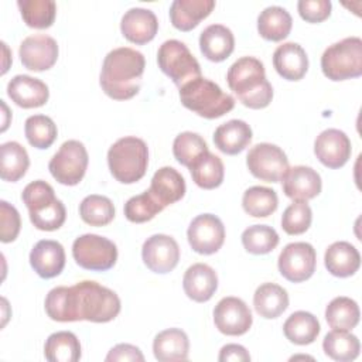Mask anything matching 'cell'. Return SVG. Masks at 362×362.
<instances>
[{"mask_svg": "<svg viewBox=\"0 0 362 362\" xmlns=\"http://www.w3.org/2000/svg\"><path fill=\"white\" fill-rule=\"evenodd\" d=\"M31 223L40 230H57L66 218V211L61 199L55 197L54 188L42 180L33 181L25 185L21 192Z\"/></svg>", "mask_w": 362, "mask_h": 362, "instance_id": "obj_4", "label": "cell"}, {"mask_svg": "<svg viewBox=\"0 0 362 362\" xmlns=\"http://www.w3.org/2000/svg\"><path fill=\"white\" fill-rule=\"evenodd\" d=\"M47 315L58 322H109L120 313L119 296L92 280L71 287L58 286L48 291L44 301Z\"/></svg>", "mask_w": 362, "mask_h": 362, "instance_id": "obj_1", "label": "cell"}, {"mask_svg": "<svg viewBox=\"0 0 362 362\" xmlns=\"http://www.w3.org/2000/svg\"><path fill=\"white\" fill-rule=\"evenodd\" d=\"M273 66L287 81H300L308 69V57L297 42H284L273 52Z\"/></svg>", "mask_w": 362, "mask_h": 362, "instance_id": "obj_23", "label": "cell"}, {"mask_svg": "<svg viewBox=\"0 0 362 362\" xmlns=\"http://www.w3.org/2000/svg\"><path fill=\"white\" fill-rule=\"evenodd\" d=\"M322 349L327 356L338 362H349L358 358L361 342L356 335L345 329H332L324 337Z\"/></svg>", "mask_w": 362, "mask_h": 362, "instance_id": "obj_35", "label": "cell"}, {"mask_svg": "<svg viewBox=\"0 0 362 362\" xmlns=\"http://www.w3.org/2000/svg\"><path fill=\"white\" fill-rule=\"evenodd\" d=\"M21 228L18 211L7 201H0V240L8 243L16 240Z\"/></svg>", "mask_w": 362, "mask_h": 362, "instance_id": "obj_46", "label": "cell"}, {"mask_svg": "<svg viewBox=\"0 0 362 362\" xmlns=\"http://www.w3.org/2000/svg\"><path fill=\"white\" fill-rule=\"evenodd\" d=\"M218 359L221 362H249L250 355L245 346L239 344H228L221 348Z\"/></svg>", "mask_w": 362, "mask_h": 362, "instance_id": "obj_49", "label": "cell"}, {"mask_svg": "<svg viewBox=\"0 0 362 362\" xmlns=\"http://www.w3.org/2000/svg\"><path fill=\"white\" fill-rule=\"evenodd\" d=\"M44 355L49 362H76L81 358V342L71 331L54 332L45 341Z\"/></svg>", "mask_w": 362, "mask_h": 362, "instance_id": "obj_33", "label": "cell"}, {"mask_svg": "<svg viewBox=\"0 0 362 362\" xmlns=\"http://www.w3.org/2000/svg\"><path fill=\"white\" fill-rule=\"evenodd\" d=\"M283 192L293 201H308L321 192L320 174L307 165H294L287 170L283 180Z\"/></svg>", "mask_w": 362, "mask_h": 362, "instance_id": "obj_18", "label": "cell"}, {"mask_svg": "<svg viewBox=\"0 0 362 362\" xmlns=\"http://www.w3.org/2000/svg\"><path fill=\"white\" fill-rule=\"evenodd\" d=\"M189 341L180 328H168L158 332L153 341L154 358L160 362L185 361L188 358Z\"/></svg>", "mask_w": 362, "mask_h": 362, "instance_id": "obj_29", "label": "cell"}, {"mask_svg": "<svg viewBox=\"0 0 362 362\" xmlns=\"http://www.w3.org/2000/svg\"><path fill=\"white\" fill-rule=\"evenodd\" d=\"M252 136V127L245 120L232 119L216 127L214 143L222 153L235 156L249 146Z\"/></svg>", "mask_w": 362, "mask_h": 362, "instance_id": "obj_26", "label": "cell"}, {"mask_svg": "<svg viewBox=\"0 0 362 362\" xmlns=\"http://www.w3.org/2000/svg\"><path fill=\"white\" fill-rule=\"evenodd\" d=\"M28 165V153L20 143L7 141L0 146V175L4 181H18L27 173Z\"/></svg>", "mask_w": 362, "mask_h": 362, "instance_id": "obj_34", "label": "cell"}, {"mask_svg": "<svg viewBox=\"0 0 362 362\" xmlns=\"http://www.w3.org/2000/svg\"><path fill=\"white\" fill-rule=\"evenodd\" d=\"M158 68L178 89L201 76V66L188 47L178 40L164 41L157 51Z\"/></svg>", "mask_w": 362, "mask_h": 362, "instance_id": "obj_8", "label": "cell"}, {"mask_svg": "<svg viewBox=\"0 0 362 362\" xmlns=\"http://www.w3.org/2000/svg\"><path fill=\"white\" fill-rule=\"evenodd\" d=\"M246 165L253 177L266 182L281 181L290 168L286 153L272 143L255 144L246 156Z\"/></svg>", "mask_w": 362, "mask_h": 362, "instance_id": "obj_11", "label": "cell"}, {"mask_svg": "<svg viewBox=\"0 0 362 362\" xmlns=\"http://www.w3.org/2000/svg\"><path fill=\"white\" fill-rule=\"evenodd\" d=\"M88 151L79 140H66L48 163L51 175L64 185H76L88 168Z\"/></svg>", "mask_w": 362, "mask_h": 362, "instance_id": "obj_10", "label": "cell"}, {"mask_svg": "<svg viewBox=\"0 0 362 362\" xmlns=\"http://www.w3.org/2000/svg\"><path fill=\"white\" fill-rule=\"evenodd\" d=\"M189 171L194 182L204 189H214L219 187L225 175L222 160L209 151L202 154L189 167Z\"/></svg>", "mask_w": 362, "mask_h": 362, "instance_id": "obj_36", "label": "cell"}, {"mask_svg": "<svg viewBox=\"0 0 362 362\" xmlns=\"http://www.w3.org/2000/svg\"><path fill=\"white\" fill-rule=\"evenodd\" d=\"M107 362H116V361H120V362H126V361H139V362H143L144 361V355L141 354V351L132 345V344H117L116 346H113L106 358H105Z\"/></svg>", "mask_w": 362, "mask_h": 362, "instance_id": "obj_48", "label": "cell"}, {"mask_svg": "<svg viewBox=\"0 0 362 362\" xmlns=\"http://www.w3.org/2000/svg\"><path fill=\"white\" fill-rule=\"evenodd\" d=\"M187 238L194 252L199 255H212L223 245L225 226L216 215L201 214L191 221Z\"/></svg>", "mask_w": 362, "mask_h": 362, "instance_id": "obj_13", "label": "cell"}, {"mask_svg": "<svg viewBox=\"0 0 362 362\" xmlns=\"http://www.w3.org/2000/svg\"><path fill=\"white\" fill-rule=\"evenodd\" d=\"M24 23L31 28H48L52 25L57 14V4L54 0H18Z\"/></svg>", "mask_w": 362, "mask_h": 362, "instance_id": "obj_39", "label": "cell"}, {"mask_svg": "<svg viewBox=\"0 0 362 362\" xmlns=\"http://www.w3.org/2000/svg\"><path fill=\"white\" fill-rule=\"evenodd\" d=\"M158 30L156 14L143 7L129 8L120 21V31L126 40L134 44H146L151 41Z\"/></svg>", "mask_w": 362, "mask_h": 362, "instance_id": "obj_20", "label": "cell"}, {"mask_svg": "<svg viewBox=\"0 0 362 362\" xmlns=\"http://www.w3.org/2000/svg\"><path fill=\"white\" fill-rule=\"evenodd\" d=\"M141 257L151 272L165 274L178 264L180 246L174 238L164 233H156L144 240Z\"/></svg>", "mask_w": 362, "mask_h": 362, "instance_id": "obj_15", "label": "cell"}, {"mask_svg": "<svg viewBox=\"0 0 362 362\" xmlns=\"http://www.w3.org/2000/svg\"><path fill=\"white\" fill-rule=\"evenodd\" d=\"M79 215L90 226H105L115 218V205L107 197L92 194L79 204Z\"/></svg>", "mask_w": 362, "mask_h": 362, "instance_id": "obj_40", "label": "cell"}, {"mask_svg": "<svg viewBox=\"0 0 362 362\" xmlns=\"http://www.w3.org/2000/svg\"><path fill=\"white\" fill-rule=\"evenodd\" d=\"M163 209L164 206L147 189L127 199V202L124 204V216L130 222L143 223L153 219Z\"/></svg>", "mask_w": 362, "mask_h": 362, "instance_id": "obj_44", "label": "cell"}, {"mask_svg": "<svg viewBox=\"0 0 362 362\" xmlns=\"http://www.w3.org/2000/svg\"><path fill=\"white\" fill-rule=\"evenodd\" d=\"M214 322L219 332L230 337L246 334L253 322L247 304L238 297H223L214 308Z\"/></svg>", "mask_w": 362, "mask_h": 362, "instance_id": "obj_14", "label": "cell"}, {"mask_svg": "<svg viewBox=\"0 0 362 362\" xmlns=\"http://www.w3.org/2000/svg\"><path fill=\"white\" fill-rule=\"evenodd\" d=\"M199 48L206 59L221 62L233 52L235 37L226 25L211 24L199 35Z\"/></svg>", "mask_w": 362, "mask_h": 362, "instance_id": "obj_25", "label": "cell"}, {"mask_svg": "<svg viewBox=\"0 0 362 362\" xmlns=\"http://www.w3.org/2000/svg\"><path fill=\"white\" fill-rule=\"evenodd\" d=\"M359 305L349 297H335L325 308V320L332 329L349 331L359 322Z\"/></svg>", "mask_w": 362, "mask_h": 362, "instance_id": "obj_37", "label": "cell"}, {"mask_svg": "<svg viewBox=\"0 0 362 362\" xmlns=\"http://www.w3.org/2000/svg\"><path fill=\"white\" fill-rule=\"evenodd\" d=\"M215 7L214 0H174L170 6L171 24L181 31L195 28Z\"/></svg>", "mask_w": 362, "mask_h": 362, "instance_id": "obj_28", "label": "cell"}, {"mask_svg": "<svg viewBox=\"0 0 362 362\" xmlns=\"http://www.w3.org/2000/svg\"><path fill=\"white\" fill-rule=\"evenodd\" d=\"M351 151V140L339 129H327L314 141V154L328 168L342 167L349 160Z\"/></svg>", "mask_w": 362, "mask_h": 362, "instance_id": "obj_17", "label": "cell"}, {"mask_svg": "<svg viewBox=\"0 0 362 362\" xmlns=\"http://www.w3.org/2000/svg\"><path fill=\"white\" fill-rule=\"evenodd\" d=\"M24 133L28 143L40 150L48 148L57 139V124L45 115H33L27 117Z\"/></svg>", "mask_w": 362, "mask_h": 362, "instance_id": "obj_41", "label": "cell"}, {"mask_svg": "<svg viewBox=\"0 0 362 362\" xmlns=\"http://www.w3.org/2000/svg\"><path fill=\"white\" fill-rule=\"evenodd\" d=\"M329 0H300L297 3L298 14L308 23H321L331 14Z\"/></svg>", "mask_w": 362, "mask_h": 362, "instance_id": "obj_47", "label": "cell"}, {"mask_svg": "<svg viewBox=\"0 0 362 362\" xmlns=\"http://www.w3.org/2000/svg\"><path fill=\"white\" fill-rule=\"evenodd\" d=\"M242 245L252 255H266L279 245V235L269 225H252L243 230Z\"/></svg>", "mask_w": 362, "mask_h": 362, "instance_id": "obj_43", "label": "cell"}, {"mask_svg": "<svg viewBox=\"0 0 362 362\" xmlns=\"http://www.w3.org/2000/svg\"><path fill=\"white\" fill-rule=\"evenodd\" d=\"M320 322L317 317L308 311H296L283 324L286 338L296 345H308L314 342L320 334Z\"/></svg>", "mask_w": 362, "mask_h": 362, "instance_id": "obj_32", "label": "cell"}, {"mask_svg": "<svg viewBox=\"0 0 362 362\" xmlns=\"http://www.w3.org/2000/svg\"><path fill=\"white\" fill-rule=\"evenodd\" d=\"M72 256L76 264L82 269L105 272L115 266L117 260V247L105 236L85 233L74 240Z\"/></svg>", "mask_w": 362, "mask_h": 362, "instance_id": "obj_9", "label": "cell"}, {"mask_svg": "<svg viewBox=\"0 0 362 362\" xmlns=\"http://www.w3.org/2000/svg\"><path fill=\"white\" fill-rule=\"evenodd\" d=\"M30 264L42 279L57 277L65 266L64 246L51 239L38 240L30 252Z\"/></svg>", "mask_w": 362, "mask_h": 362, "instance_id": "obj_19", "label": "cell"}, {"mask_svg": "<svg viewBox=\"0 0 362 362\" xmlns=\"http://www.w3.org/2000/svg\"><path fill=\"white\" fill-rule=\"evenodd\" d=\"M253 307L263 318H277L288 307V294L279 284L263 283L253 294Z\"/></svg>", "mask_w": 362, "mask_h": 362, "instance_id": "obj_30", "label": "cell"}, {"mask_svg": "<svg viewBox=\"0 0 362 362\" xmlns=\"http://www.w3.org/2000/svg\"><path fill=\"white\" fill-rule=\"evenodd\" d=\"M21 64L30 71H47L54 66L58 58V44L47 34H33L20 44Z\"/></svg>", "mask_w": 362, "mask_h": 362, "instance_id": "obj_16", "label": "cell"}, {"mask_svg": "<svg viewBox=\"0 0 362 362\" xmlns=\"http://www.w3.org/2000/svg\"><path fill=\"white\" fill-rule=\"evenodd\" d=\"M182 287L188 298L197 303H205L218 288L216 272L205 263H195L185 270Z\"/></svg>", "mask_w": 362, "mask_h": 362, "instance_id": "obj_22", "label": "cell"}, {"mask_svg": "<svg viewBox=\"0 0 362 362\" xmlns=\"http://www.w3.org/2000/svg\"><path fill=\"white\" fill-rule=\"evenodd\" d=\"M293 20L290 13L280 6H269L257 17V31L269 41H281L291 31Z\"/></svg>", "mask_w": 362, "mask_h": 362, "instance_id": "obj_31", "label": "cell"}, {"mask_svg": "<svg viewBox=\"0 0 362 362\" xmlns=\"http://www.w3.org/2000/svg\"><path fill=\"white\" fill-rule=\"evenodd\" d=\"M185 180L184 177L173 167L158 168L150 184V194L165 208L185 195Z\"/></svg>", "mask_w": 362, "mask_h": 362, "instance_id": "obj_24", "label": "cell"}, {"mask_svg": "<svg viewBox=\"0 0 362 362\" xmlns=\"http://www.w3.org/2000/svg\"><path fill=\"white\" fill-rule=\"evenodd\" d=\"M322 74L331 81H345L362 75V40L346 37L329 45L321 57Z\"/></svg>", "mask_w": 362, "mask_h": 362, "instance_id": "obj_7", "label": "cell"}, {"mask_svg": "<svg viewBox=\"0 0 362 362\" xmlns=\"http://www.w3.org/2000/svg\"><path fill=\"white\" fill-rule=\"evenodd\" d=\"M8 98L20 107L31 109L47 103L49 90L48 86L38 78L30 75H16L7 83Z\"/></svg>", "mask_w": 362, "mask_h": 362, "instance_id": "obj_21", "label": "cell"}, {"mask_svg": "<svg viewBox=\"0 0 362 362\" xmlns=\"http://www.w3.org/2000/svg\"><path fill=\"white\" fill-rule=\"evenodd\" d=\"M180 100L187 109L205 119L221 117L235 106L233 96L223 92L218 83L202 76L180 88Z\"/></svg>", "mask_w": 362, "mask_h": 362, "instance_id": "obj_5", "label": "cell"}, {"mask_svg": "<svg viewBox=\"0 0 362 362\" xmlns=\"http://www.w3.org/2000/svg\"><path fill=\"white\" fill-rule=\"evenodd\" d=\"M315 249L307 242H293L286 245L277 260L280 274L291 283L308 280L315 272Z\"/></svg>", "mask_w": 362, "mask_h": 362, "instance_id": "obj_12", "label": "cell"}, {"mask_svg": "<svg viewBox=\"0 0 362 362\" xmlns=\"http://www.w3.org/2000/svg\"><path fill=\"white\" fill-rule=\"evenodd\" d=\"M327 270L335 277H349L361 266V255L349 242L339 240L329 245L324 255Z\"/></svg>", "mask_w": 362, "mask_h": 362, "instance_id": "obj_27", "label": "cell"}, {"mask_svg": "<svg viewBox=\"0 0 362 362\" xmlns=\"http://www.w3.org/2000/svg\"><path fill=\"white\" fill-rule=\"evenodd\" d=\"M313 221V212L307 201H294L290 204L281 216V228L288 235L304 233Z\"/></svg>", "mask_w": 362, "mask_h": 362, "instance_id": "obj_45", "label": "cell"}, {"mask_svg": "<svg viewBox=\"0 0 362 362\" xmlns=\"http://www.w3.org/2000/svg\"><path fill=\"white\" fill-rule=\"evenodd\" d=\"M144 68L146 59L140 51L130 47L115 48L103 59L99 83L112 99H132L141 88Z\"/></svg>", "mask_w": 362, "mask_h": 362, "instance_id": "obj_2", "label": "cell"}, {"mask_svg": "<svg viewBox=\"0 0 362 362\" xmlns=\"http://www.w3.org/2000/svg\"><path fill=\"white\" fill-rule=\"evenodd\" d=\"M279 205V198L274 189L253 185L243 192L242 206L246 214L255 218H266L272 215Z\"/></svg>", "mask_w": 362, "mask_h": 362, "instance_id": "obj_38", "label": "cell"}, {"mask_svg": "<svg viewBox=\"0 0 362 362\" xmlns=\"http://www.w3.org/2000/svg\"><path fill=\"white\" fill-rule=\"evenodd\" d=\"M112 175L122 184H133L144 177L148 165V148L144 140L126 136L115 141L107 151Z\"/></svg>", "mask_w": 362, "mask_h": 362, "instance_id": "obj_6", "label": "cell"}, {"mask_svg": "<svg viewBox=\"0 0 362 362\" xmlns=\"http://www.w3.org/2000/svg\"><path fill=\"white\" fill-rule=\"evenodd\" d=\"M226 81L246 107L263 109L273 99V88L266 79L264 65L255 57H242L235 61L228 69Z\"/></svg>", "mask_w": 362, "mask_h": 362, "instance_id": "obj_3", "label": "cell"}, {"mask_svg": "<svg viewBox=\"0 0 362 362\" xmlns=\"http://www.w3.org/2000/svg\"><path fill=\"white\" fill-rule=\"evenodd\" d=\"M206 151V141L198 133L182 132L173 143V154L175 160L188 168Z\"/></svg>", "mask_w": 362, "mask_h": 362, "instance_id": "obj_42", "label": "cell"}]
</instances>
